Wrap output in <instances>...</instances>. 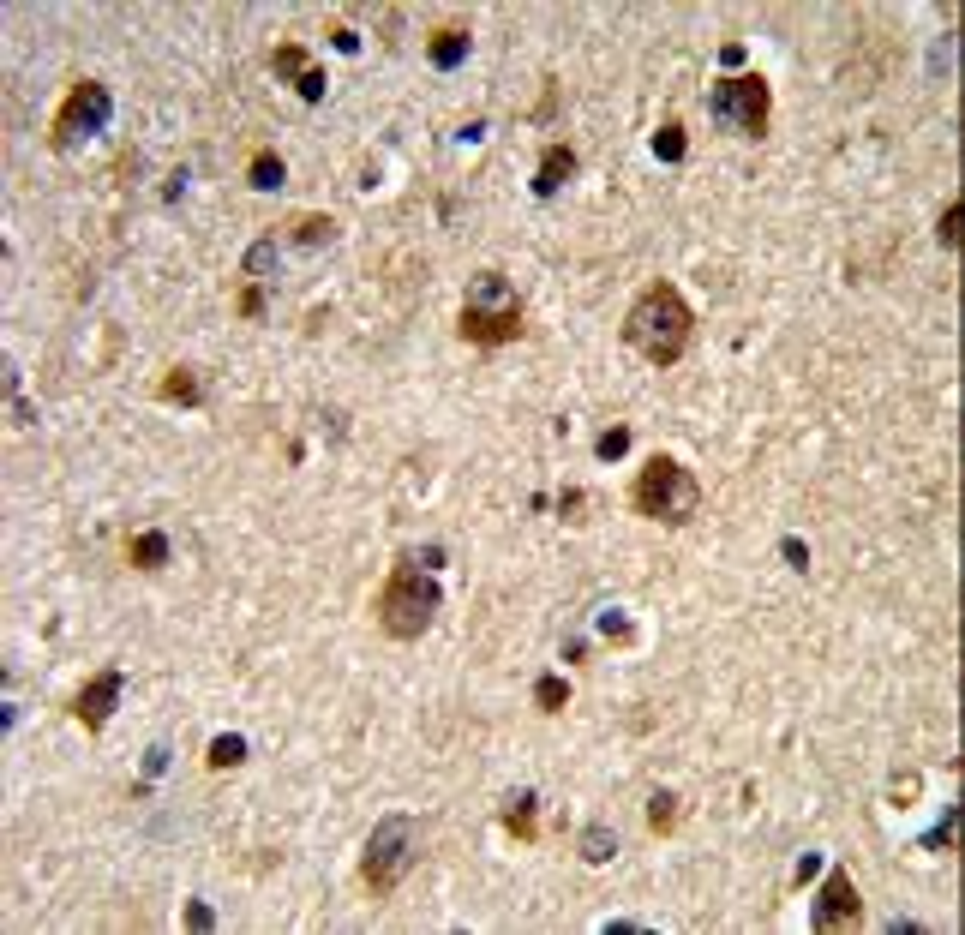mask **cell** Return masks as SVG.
Here are the masks:
<instances>
[{
    "label": "cell",
    "instance_id": "cell-1",
    "mask_svg": "<svg viewBox=\"0 0 965 935\" xmlns=\"http://www.w3.org/2000/svg\"><path fill=\"white\" fill-rule=\"evenodd\" d=\"M690 336H696V312H690V300L678 294V282H648V288L630 300V312H624V348L642 354V360L660 366V372L684 360Z\"/></svg>",
    "mask_w": 965,
    "mask_h": 935
},
{
    "label": "cell",
    "instance_id": "cell-2",
    "mask_svg": "<svg viewBox=\"0 0 965 935\" xmlns=\"http://www.w3.org/2000/svg\"><path fill=\"white\" fill-rule=\"evenodd\" d=\"M456 336L468 348H510L528 336V306L516 294V282L504 270H480L462 294V312H456Z\"/></svg>",
    "mask_w": 965,
    "mask_h": 935
},
{
    "label": "cell",
    "instance_id": "cell-3",
    "mask_svg": "<svg viewBox=\"0 0 965 935\" xmlns=\"http://www.w3.org/2000/svg\"><path fill=\"white\" fill-rule=\"evenodd\" d=\"M438 606H444V588H438V576H432L420 558H402V564L378 582V600H372L378 630H384L390 642H420V636L438 624Z\"/></svg>",
    "mask_w": 965,
    "mask_h": 935
},
{
    "label": "cell",
    "instance_id": "cell-4",
    "mask_svg": "<svg viewBox=\"0 0 965 935\" xmlns=\"http://www.w3.org/2000/svg\"><path fill=\"white\" fill-rule=\"evenodd\" d=\"M630 504H636V516H648V522H660V528H684L696 510H702V480L678 462V456H648L642 468H636V486H630Z\"/></svg>",
    "mask_w": 965,
    "mask_h": 935
},
{
    "label": "cell",
    "instance_id": "cell-5",
    "mask_svg": "<svg viewBox=\"0 0 965 935\" xmlns=\"http://www.w3.org/2000/svg\"><path fill=\"white\" fill-rule=\"evenodd\" d=\"M708 114L726 132H738V138H768V126H774V84L762 72H732V78H720L708 90Z\"/></svg>",
    "mask_w": 965,
    "mask_h": 935
},
{
    "label": "cell",
    "instance_id": "cell-6",
    "mask_svg": "<svg viewBox=\"0 0 965 935\" xmlns=\"http://www.w3.org/2000/svg\"><path fill=\"white\" fill-rule=\"evenodd\" d=\"M414 870V822L408 816H384L372 834H366V852H360V888L366 894H396V882Z\"/></svg>",
    "mask_w": 965,
    "mask_h": 935
},
{
    "label": "cell",
    "instance_id": "cell-7",
    "mask_svg": "<svg viewBox=\"0 0 965 935\" xmlns=\"http://www.w3.org/2000/svg\"><path fill=\"white\" fill-rule=\"evenodd\" d=\"M114 120V96H108V84H96V78H78L72 90H66V102L54 108V126H48V150H78L84 138H96L102 126Z\"/></svg>",
    "mask_w": 965,
    "mask_h": 935
},
{
    "label": "cell",
    "instance_id": "cell-8",
    "mask_svg": "<svg viewBox=\"0 0 965 935\" xmlns=\"http://www.w3.org/2000/svg\"><path fill=\"white\" fill-rule=\"evenodd\" d=\"M864 924V900H858V882L846 870H828L816 906H810V930L816 935H834V930H858Z\"/></svg>",
    "mask_w": 965,
    "mask_h": 935
},
{
    "label": "cell",
    "instance_id": "cell-9",
    "mask_svg": "<svg viewBox=\"0 0 965 935\" xmlns=\"http://www.w3.org/2000/svg\"><path fill=\"white\" fill-rule=\"evenodd\" d=\"M120 690H126V672H120V666L90 672V678L78 684V696H72V720H78L90 738H102V726H108L114 708H120Z\"/></svg>",
    "mask_w": 965,
    "mask_h": 935
},
{
    "label": "cell",
    "instance_id": "cell-10",
    "mask_svg": "<svg viewBox=\"0 0 965 935\" xmlns=\"http://www.w3.org/2000/svg\"><path fill=\"white\" fill-rule=\"evenodd\" d=\"M576 168H582V156H576L570 144H546V156H540V168H534V198H558Z\"/></svg>",
    "mask_w": 965,
    "mask_h": 935
},
{
    "label": "cell",
    "instance_id": "cell-11",
    "mask_svg": "<svg viewBox=\"0 0 965 935\" xmlns=\"http://www.w3.org/2000/svg\"><path fill=\"white\" fill-rule=\"evenodd\" d=\"M498 828H504L516 846H534V840H540V792H516V798L498 810Z\"/></svg>",
    "mask_w": 965,
    "mask_h": 935
},
{
    "label": "cell",
    "instance_id": "cell-12",
    "mask_svg": "<svg viewBox=\"0 0 965 935\" xmlns=\"http://www.w3.org/2000/svg\"><path fill=\"white\" fill-rule=\"evenodd\" d=\"M168 552H174V546H168L162 528H138V534L126 540V564L144 570V576H150V570H168Z\"/></svg>",
    "mask_w": 965,
    "mask_h": 935
},
{
    "label": "cell",
    "instance_id": "cell-13",
    "mask_svg": "<svg viewBox=\"0 0 965 935\" xmlns=\"http://www.w3.org/2000/svg\"><path fill=\"white\" fill-rule=\"evenodd\" d=\"M156 396H162L168 408H198V402H204V378H198L192 366H168L162 384H156Z\"/></svg>",
    "mask_w": 965,
    "mask_h": 935
},
{
    "label": "cell",
    "instance_id": "cell-14",
    "mask_svg": "<svg viewBox=\"0 0 965 935\" xmlns=\"http://www.w3.org/2000/svg\"><path fill=\"white\" fill-rule=\"evenodd\" d=\"M468 54H474V36H468L462 24H450V30H438V36L426 42V60H432L438 72H450V66H462Z\"/></svg>",
    "mask_w": 965,
    "mask_h": 935
},
{
    "label": "cell",
    "instance_id": "cell-15",
    "mask_svg": "<svg viewBox=\"0 0 965 935\" xmlns=\"http://www.w3.org/2000/svg\"><path fill=\"white\" fill-rule=\"evenodd\" d=\"M678 816H684V798H678L672 786H660V792L648 798V834H654V840H666V834L678 828Z\"/></svg>",
    "mask_w": 965,
    "mask_h": 935
},
{
    "label": "cell",
    "instance_id": "cell-16",
    "mask_svg": "<svg viewBox=\"0 0 965 935\" xmlns=\"http://www.w3.org/2000/svg\"><path fill=\"white\" fill-rule=\"evenodd\" d=\"M270 72H276V78H288V84H300V78L312 72V60H306V48H300V42H276V48H270Z\"/></svg>",
    "mask_w": 965,
    "mask_h": 935
},
{
    "label": "cell",
    "instance_id": "cell-17",
    "mask_svg": "<svg viewBox=\"0 0 965 935\" xmlns=\"http://www.w3.org/2000/svg\"><path fill=\"white\" fill-rule=\"evenodd\" d=\"M246 180H252L258 192H276V186L288 180V168H282V156H276V150H258V156H252V168H246Z\"/></svg>",
    "mask_w": 965,
    "mask_h": 935
},
{
    "label": "cell",
    "instance_id": "cell-18",
    "mask_svg": "<svg viewBox=\"0 0 965 935\" xmlns=\"http://www.w3.org/2000/svg\"><path fill=\"white\" fill-rule=\"evenodd\" d=\"M288 240H294V246H330V240H336V222H330V216H300V222H288Z\"/></svg>",
    "mask_w": 965,
    "mask_h": 935
},
{
    "label": "cell",
    "instance_id": "cell-19",
    "mask_svg": "<svg viewBox=\"0 0 965 935\" xmlns=\"http://www.w3.org/2000/svg\"><path fill=\"white\" fill-rule=\"evenodd\" d=\"M216 774H228V768H240L246 762V738L240 732H222V738H210V756H204Z\"/></svg>",
    "mask_w": 965,
    "mask_h": 935
},
{
    "label": "cell",
    "instance_id": "cell-20",
    "mask_svg": "<svg viewBox=\"0 0 965 935\" xmlns=\"http://www.w3.org/2000/svg\"><path fill=\"white\" fill-rule=\"evenodd\" d=\"M684 150H690L684 126H678V120H666V126L654 132V156H660V162H684Z\"/></svg>",
    "mask_w": 965,
    "mask_h": 935
},
{
    "label": "cell",
    "instance_id": "cell-21",
    "mask_svg": "<svg viewBox=\"0 0 965 935\" xmlns=\"http://www.w3.org/2000/svg\"><path fill=\"white\" fill-rule=\"evenodd\" d=\"M534 702H540V714H558V708L570 702V684H564L558 672H546V678L534 684Z\"/></svg>",
    "mask_w": 965,
    "mask_h": 935
},
{
    "label": "cell",
    "instance_id": "cell-22",
    "mask_svg": "<svg viewBox=\"0 0 965 935\" xmlns=\"http://www.w3.org/2000/svg\"><path fill=\"white\" fill-rule=\"evenodd\" d=\"M240 270H246L252 282H258V276H270V270H276V240H258V246H246Z\"/></svg>",
    "mask_w": 965,
    "mask_h": 935
},
{
    "label": "cell",
    "instance_id": "cell-23",
    "mask_svg": "<svg viewBox=\"0 0 965 935\" xmlns=\"http://www.w3.org/2000/svg\"><path fill=\"white\" fill-rule=\"evenodd\" d=\"M612 846H618L612 828H582V858L588 864H612Z\"/></svg>",
    "mask_w": 965,
    "mask_h": 935
},
{
    "label": "cell",
    "instance_id": "cell-24",
    "mask_svg": "<svg viewBox=\"0 0 965 935\" xmlns=\"http://www.w3.org/2000/svg\"><path fill=\"white\" fill-rule=\"evenodd\" d=\"M624 450H630V426H606V432L594 438V456H600V462H618Z\"/></svg>",
    "mask_w": 965,
    "mask_h": 935
},
{
    "label": "cell",
    "instance_id": "cell-25",
    "mask_svg": "<svg viewBox=\"0 0 965 935\" xmlns=\"http://www.w3.org/2000/svg\"><path fill=\"white\" fill-rule=\"evenodd\" d=\"M936 240H942L948 252L960 246V198H948V204H942V216H936Z\"/></svg>",
    "mask_w": 965,
    "mask_h": 935
},
{
    "label": "cell",
    "instance_id": "cell-26",
    "mask_svg": "<svg viewBox=\"0 0 965 935\" xmlns=\"http://www.w3.org/2000/svg\"><path fill=\"white\" fill-rule=\"evenodd\" d=\"M234 312H240V318H264V288H258V282H240V288H234Z\"/></svg>",
    "mask_w": 965,
    "mask_h": 935
},
{
    "label": "cell",
    "instance_id": "cell-27",
    "mask_svg": "<svg viewBox=\"0 0 965 935\" xmlns=\"http://www.w3.org/2000/svg\"><path fill=\"white\" fill-rule=\"evenodd\" d=\"M294 90H300V102H324V90H330V78H324V72L312 66V72H306V78H300Z\"/></svg>",
    "mask_w": 965,
    "mask_h": 935
},
{
    "label": "cell",
    "instance_id": "cell-28",
    "mask_svg": "<svg viewBox=\"0 0 965 935\" xmlns=\"http://www.w3.org/2000/svg\"><path fill=\"white\" fill-rule=\"evenodd\" d=\"M558 510H564V522H570V528H576V522H588V498H582V492H564V498H558Z\"/></svg>",
    "mask_w": 965,
    "mask_h": 935
},
{
    "label": "cell",
    "instance_id": "cell-29",
    "mask_svg": "<svg viewBox=\"0 0 965 935\" xmlns=\"http://www.w3.org/2000/svg\"><path fill=\"white\" fill-rule=\"evenodd\" d=\"M780 558H786V564H792L798 576L810 570V546H804V540H780Z\"/></svg>",
    "mask_w": 965,
    "mask_h": 935
},
{
    "label": "cell",
    "instance_id": "cell-30",
    "mask_svg": "<svg viewBox=\"0 0 965 935\" xmlns=\"http://www.w3.org/2000/svg\"><path fill=\"white\" fill-rule=\"evenodd\" d=\"M180 924H186V930H216V912H210V906H198V900H192V906H186V918H180Z\"/></svg>",
    "mask_w": 965,
    "mask_h": 935
},
{
    "label": "cell",
    "instance_id": "cell-31",
    "mask_svg": "<svg viewBox=\"0 0 965 935\" xmlns=\"http://www.w3.org/2000/svg\"><path fill=\"white\" fill-rule=\"evenodd\" d=\"M600 630H606V636H612V642H630V636H636V630H630V624H624V618H618V612H606V618H600Z\"/></svg>",
    "mask_w": 965,
    "mask_h": 935
},
{
    "label": "cell",
    "instance_id": "cell-32",
    "mask_svg": "<svg viewBox=\"0 0 965 935\" xmlns=\"http://www.w3.org/2000/svg\"><path fill=\"white\" fill-rule=\"evenodd\" d=\"M330 42H336V48H342V54H354V48H360V36H354V30H342V24H336V30H330Z\"/></svg>",
    "mask_w": 965,
    "mask_h": 935
},
{
    "label": "cell",
    "instance_id": "cell-33",
    "mask_svg": "<svg viewBox=\"0 0 965 935\" xmlns=\"http://www.w3.org/2000/svg\"><path fill=\"white\" fill-rule=\"evenodd\" d=\"M816 876H822V858H816V852H810V858H804V864H798V876H792V882H816Z\"/></svg>",
    "mask_w": 965,
    "mask_h": 935
}]
</instances>
